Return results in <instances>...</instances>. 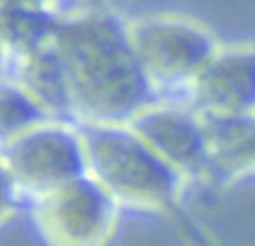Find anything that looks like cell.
Masks as SVG:
<instances>
[{
    "label": "cell",
    "mask_w": 255,
    "mask_h": 246,
    "mask_svg": "<svg viewBox=\"0 0 255 246\" xmlns=\"http://www.w3.org/2000/svg\"><path fill=\"white\" fill-rule=\"evenodd\" d=\"M18 199H20V195H18L16 186L11 184L7 170H4L2 163H0V222H4L13 211H16Z\"/></svg>",
    "instance_id": "13"
},
{
    "label": "cell",
    "mask_w": 255,
    "mask_h": 246,
    "mask_svg": "<svg viewBox=\"0 0 255 246\" xmlns=\"http://www.w3.org/2000/svg\"><path fill=\"white\" fill-rule=\"evenodd\" d=\"M47 121H52V115L25 85L13 76L0 79V145Z\"/></svg>",
    "instance_id": "11"
},
{
    "label": "cell",
    "mask_w": 255,
    "mask_h": 246,
    "mask_svg": "<svg viewBox=\"0 0 255 246\" xmlns=\"http://www.w3.org/2000/svg\"><path fill=\"white\" fill-rule=\"evenodd\" d=\"M128 125L186 179H208L213 145L199 112L188 103H152Z\"/></svg>",
    "instance_id": "6"
},
{
    "label": "cell",
    "mask_w": 255,
    "mask_h": 246,
    "mask_svg": "<svg viewBox=\"0 0 255 246\" xmlns=\"http://www.w3.org/2000/svg\"><path fill=\"white\" fill-rule=\"evenodd\" d=\"M2 2H16V4H25V7H38V9H49L56 11L58 16H72L79 11H88L83 0H2Z\"/></svg>",
    "instance_id": "12"
},
{
    "label": "cell",
    "mask_w": 255,
    "mask_h": 246,
    "mask_svg": "<svg viewBox=\"0 0 255 246\" xmlns=\"http://www.w3.org/2000/svg\"><path fill=\"white\" fill-rule=\"evenodd\" d=\"M130 36L145 74L163 92H188L222 45L208 27L181 16H150L130 22Z\"/></svg>",
    "instance_id": "4"
},
{
    "label": "cell",
    "mask_w": 255,
    "mask_h": 246,
    "mask_svg": "<svg viewBox=\"0 0 255 246\" xmlns=\"http://www.w3.org/2000/svg\"><path fill=\"white\" fill-rule=\"evenodd\" d=\"M61 20L63 16L49 9L0 2V43L9 67L52 47Z\"/></svg>",
    "instance_id": "9"
},
{
    "label": "cell",
    "mask_w": 255,
    "mask_h": 246,
    "mask_svg": "<svg viewBox=\"0 0 255 246\" xmlns=\"http://www.w3.org/2000/svg\"><path fill=\"white\" fill-rule=\"evenodd\" d=\"M54 49L70 81L76 123H130L161 101L119 13L101 7L65 16Z\"/></svg>",
    "instance_id": "1"
},
{
    "label": "cell",
    "mask_w": 255,
    "mask_h": 246,
    "mask_svg": "<svg viewBox=\"0 0 255 246\" xmlns=\"http://www.w3.org/2000/svg\"><path fill=\"white\" fill-rule=\"evenodd\" d=\"M0 2H2V0H0Z\"/></svg>",
    "instance_id": "16"
},
{
    "label": "cell",
    "mask_w": 255,
    "mask_h": 246,
    "mask_svg": "<svg viewBox=\"0 0 255 246\" xmlns=\"http://www.w3.org/2000/svg\"><path fill=\"white\" fill-rule=\"evenodd\" d=\"M83 2L88 9H101L103 7V0H83Z\"/></svg>",
    "instance_id": "15"
},
{
    "label": "cell",
    "mask_w": 255,
    "mask_h": 246,
    "mask_svg": "<svg viewBox=\"0 0 255 246\" xmlns=\"http://www.w3.org/2000/svg\"><path fill=\"white\" fill-rule=\"evenodd\" d=\"M0 163L18 195L29 202L88 175L79 123L52 119L0 145Z\"/></svg>",
    "instance_id": "3"
},
{
    "label": "cell",
    "mask_w": 255,
    "mask_h": 246,
    "mask_svg": "<svg viewBox=\"0 0 255 246\" xmlns=\"http://www.w3.org/2000/svg\"><path fill=\"white\" fill-rule=\"evenodd\" d=\"M9 76L22 83L34 99L52 115V119L58 121H74L76 123V110L74 99H72L70 81H67L65 67L58 58L56 49L47 47L25 61L16 63L9 67Z\"/></svg>",
    "instance_id": "10"
},
{
    "label": "cell",
    "mask_w": 255,
    "mask_h": 246,
    "mask_svg": "<svg viewBox=\"0 0 255 246\" xmlns=\"http://www.w3.org/2000/svg\"><path fill=\"white\" fill-rule=\"evenodd\" d=\"M202 119L213 145V166L208 179L231 184L255 175V115L249 119Z\"/></svg>",
    "instance_id": "8"
},
{
    "label": "cell",
    "mask_w": 255,
    "mask_h": 246,
    "mask_svg": "<svg viewBox=\"0 0 255 246\" xmlns=\"http://www.w3.org/2000/svg\"><path fill=\"white\" fill-rule=\"evenodd\" d=\"M202 117L249 119L255 115V45H222L186 92Z\"/></svg>",
    "instance_id": "7"
},
{
    "label": "cell",
    "mask_w": 255,
    "mask_h": 246,
    "mask_svg": "<svg viewBox=\"0 0 255 246\" xmlns=\"http://www.w3.org/2000/svg\"><path fill=\"white\" fill-rule=\"evenodd\" d=\"M9 74V61H7V54H4V47L0 43V79Z\"/></svg>",
    "instance_id": "14"
},
{
    "label": "cell",
    "mask_w": 255,
    "mask_h": 246,
    "mask_svg": "<svg viewBox=\"0 0 255 246\" xmlns=\"http://www.w3.org/2000/svg\"><path fill=\"white\" fill-rule=\"evenodd\" d=\"M29 204L34 226L47 246H108L121 208L90 175Z\"/></svg>",
    "instance_id": "5"
},
{
    "label": "cell",
    "mask_w": 255,
    "mask_h": 246,
    "mask_svg": "<svg viewBox=\"0 0 255 246\" xmlns=\"http://www.w3.org/2000/svg\"><path fill=\"white\" fill-rule=\"evenodd\" d=\"M88 154V175L121 208L170 211L186 177L163 161L128 123H79Z\"/></svg>",
    "instance_id": "2"
}]
</instances>
